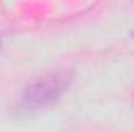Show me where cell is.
Masks as SVG:
<instances>
[{"label": "cell", "mask_w": 134, "mask_h": 132, "mask_svg": "<svg viewBox=\"0 0 134 132\" xmlns=\"http://www.w3.org/2000/svg\"><path fill=\"white\" fill-rule=\"evenodd\" d=\"M72 73L66 70L52 71L37 78L22 93V106L27 110H39L53 106L70 86Z\"/></svg>", "instance_id": "6da1fadb"}, {"label": "cell", "mask_w": 134, "mask_h": 132, "mask_svg": "<svg viewBox=\"0 0 134 132\" xmlns=\"http://www.w3.org/2000/svg\"><path fill=\"white\" fill-rule=\"evenodd\" d=\"M133 36H134V31H133Z\"/></svg>", "instance_id": "7a4b0ae2"}]
</instances>
